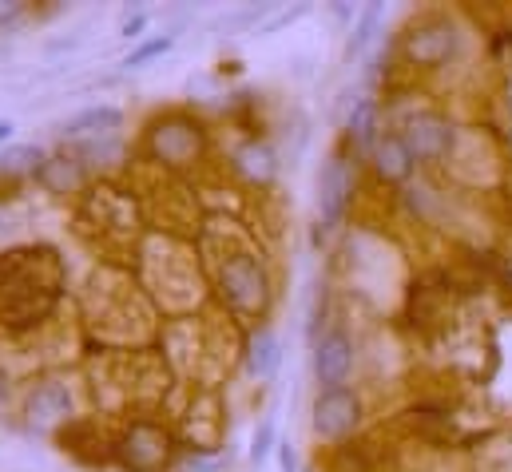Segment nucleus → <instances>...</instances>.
<instances>
[{
	"mask_svg": "<svg viewBox=\"0 0 512 472\" xmlns=\"http://www.w3.org/2000/svg\"><path fill=\"white\" fill-rule=\"evenodd\" d=\"M124 123V112L112 108V104H96V108H84L80 116H72L64 123V135L80 139V135H116Z\"/></svg>",
	"mask_w": 512,
	"mask_h": 472,
	"instance_id": "nucleus-10",
	"label": "nucleus"
},
{
	"mask_svg": "<svg viewBox=\"0 0 512 472\" xmlns=\"http://www.w3.org/2000/svg\"><path fill=\"white\" fill-rule=\"evenodd\" d=\"M278 465H282V472H298V457L290 445H278Z\"/></svg>",
	"mask_w": 512,
	"mask_h": 472,
	"instance_id": "nucleus-20",
	"label": "nucleus"
},
{
	"mask_svg": "<svg viewBox=\"0 0 512 472\" xmlns=\"http://www.w3.org/2000/svg\"><path fill=\"white\" fill-rule=\"evenodd\" d=\"M124 457L135 472H155L167 461V437L155 425H135L124 441Z\"/></svg>",
	"mask_w": 512,
	"mask_h": 472,
	"instance_id": "nucleus-8",
	"label": "nucleus"
},
{
	"mask_svg": "<svg viewBox=\"0 0 512 472\" xmlns=\"http://www.w3.org/2000/svg\"><path fill=\"white\" fill-rule=\"evenodd\" d=\"M235 163H239V171H243L251 183H270V179H274V171H278L274 151H270L266 143H258V139L235 151Z\"/></svg>",
	"mask_w": 512,
	"mask_h": 472,
	"instance_id": "nucleus-14",
	"label": "nucleus"
},
{
	"mask_svg": "<svg viewBox=\"0 0 512 472\" xmlns=\"http://www.w3.org/2000/svg\"><path fill=\"white\" fill-rule=\"evenodd\" d=\"M274 449H278L274 445V417H262V425H258L255 437H251V465H262Z\"/></svg>",
	"mask_w": 512,
	"mask_h": 472,
	"instance_id": "nucleus-17",
	"label": "nucleus"
},
{
	"mask_svg": "<svg viewBox=\"0 0 512 472\" xmlns=\"http://www.w3.org/2000/svg\"><path fill=\"white\" fill-rule=\"evenodd\" d=\"M40 147H12L0 155V171H36Z\"/></svg>",
	"mask_w": 512,
	"mask_h": 472,
	"instance_id": "nucleus-18",
	"label": "nucleus"
},
{
	"mask_svg": "<svg viewBox=\"0 0 512 472\" xmlns=\"http://www.w3.org/2000/svg\"><path fill=\"white\" fill-rule=\"evenodd\" d=\"M453 48H457V32H453V24H441V20H429V24L413 28L409 40H405V56L421 68L445 64L453 56Z\"/></svg>",
	"mask_w": 512,
	"mask_h": 472,
	"instance_id": "nucleus-5",
	"label": "nucleus"
},
{
	"mask_svg": "<svg viewBox=\"0 0 512 472\" xmlns=\"http://www.w3.org/2000/svg\"><path fill=\"white\" fill-rule=\"evenodd\" d=\"M219 282H223V298L239 310V314H258L270 298V278L262 270V262L251 254H235L223 262L219 270Z\"/></svg>",
	"mask_w": 512,
	"mask_h": 472,
	"instance_id": "nucleus-1",
	"label": "nucleus"
},
{
	"mask_svg": "<svg viewBox=\"0 0 512 472\" xmlns=\"http://www.w3.org/2000/svg\"><path fill=\"white\" fill-rule=\"evenodd\" d=\"M8 401V377H4V369H0V405Z\"/></svg>",
	"mask_w": 512,
	"mask_h": 472,
	"instance_id": "nucleus-26",
	"label": "nucleus"
},
{
	"mask_svg": "<svg viewBox=\"0 0 512 472\" xmlns=\"http://www.w3.org/2000/svg\"><path fill=\"white\" fill-rule=\"evenodd\" d=\"M278 365H282V346H278V338H274L270 330L255 334V342L247 346V373H251L255 381H270V377L278 373Z\"/></svg>",
	"mask_w": 512,
	"mask_h": 472,
	"instance_id": "nucleus-12",
	"label": "nucleus"
},
{
	"mask_svg": "<svg viewBox=\"0 0 512 472\" xmlns=\"http://www.w3.org/2000/svg\"><path fill=\"white\" fill-rule=\"evenodd\" d=\"M40 183H44L48 191H56V195L76 191V187L84 183V167H80L76 159H48V163L40 167Z\"/></svg>",
	"mask_w": 512,
	"mask_h": 472,
	"instance_id": "nucleus-15",
	"label": "nucleus"
},
{
	"mask_svg": "<svg viewBox=\"0 0 512 472\" xmlns=\"http://www.w3.org/2000/svg\"><path fill=\"white\" fill-rule=\"evenodd\" d=\"M24 409H28V421L32 425H60L72 413V393L60 381H44V385H36L28 393V405Z\"/></svg>",
	"mask_w": 512,
	"mask_h": 472,
	"instance_id": "nucleus-9",
	"label": "nucleus"
},
{
	"mask_svg": "<svg viewBox=\"0 0 512 472\" xmlns=\"http://www.w3.org/2000/svg\"><path fill=\"white\" fill-rule=\"evenodd\" d=\"M183 472H219V461H203V457H199V461H191Z\"/></svg>",
	"mask_w": 512,
	"mask_h": 472,
	"instance_id": "nucleus-24",
	"label": "nucleus"
},
{
	"mask_svg": "<svg viewBox=\"0 0 512 472\" xmlns=\"http://www.w3.org/2000/svg\"><path fill=\"white\" fill-rule=\"evenodd\" d=\"M151 147L163 163H191L203 147V131L199 123H187V119H167V123H155L151 127Z\"/></svg>",
	"mask_w": 512,
	"mask_h": 472,
	"instance_id": "nucleus-4",
	"label": "nucleus"
},
{
	"mask_svg": "<svg viewBox=\"0 0 512 472\" xmlns=\"http://www.w3.org/2000/svg\"><path fill=\"white\" fill-rule=\"evenodd\" d=\"M362 421V401L354 389H322L314 401V433L322 441H346Z\"/></svg>",
	"mask_w": 512,
	"mask_h": 472,
	"instance_id": "nucleus-2",
	"label": "nucleus"
},
{
	"mask_svg": "<svg viewBox=\"0 0 512 472\" xmlns=\"http://www.w3.org/2000/svg\"><path fill=\"white\" fill-rule=\"evenodd\" d=\"M143 28H147V16H131L128 24H124V36H128V40H135Z\"/></svg>",
	"mask_w": 512,
	"mask_h": 472,
	"instance_id": "nucleus-23",
	"label": "nucleus"
},
{
	"mask_svg": "<svg viewBox=\"0 0 512 472\" xmlns=\"http://www.w3.org/2000/svg\"><path fill=\"white\" fill-rule=\"evenodd\" d=\"M382 4H366L362 8V16H358V24H354V36H350V56H362L366 48H370V40H374V32H378V24H382Z\"/></svg>",
	"mask_w": 512,
	"mask_h": 472,
	"instance_id": "nucleus-16",
	"label": "nucleus"
},
{
	"mask_svg": "<svg viewBox=\"0 0 512 472\" xmlns=\"http://www.w3.org/2000/svg\"><path fill=\"white\" fill-rule=\"evenodd\" d=\"M401 139H405L413 163L417 159H441L449 151V143H453V123L441 116H417L409 119V127H405Z\"/></svg>",
	"mask_w": 512,
	"mask_h": 472,
	"instance_id": "nucleus-7",
	"label": "nucleus"
},
{
	"mask_svg": "<svg viewBox=\"0 0 512 472\" xmlns=\"http://www.w3.org/2000/svg\"><path fill=\"white\" fill-rule=\"evenodd\" d=\"M175 40L171 36H155V40H147V44H139V48H131L128 60H124V68H143L147 60H155V56H163L167 48H171Z\"/></svg>",
	"mask_w": 512,
	"mask_h": 472,
	"instance_id": "nucleus-19",
	"label": "nucleus"
},
{
	"mask_svg": "<svg viewBox=\"0 0 512 472\" xmlns=\"http://www.w3.org/2000/svg\"><path fill=\"white\" fill-rule=\"evenodd\" d=\"M12 139V123L8 119H0V143H8Z\"/></svg>",
	"mask_w": 512,
	"mask_h": 472,
	"instance_id": "nucleus-25",
	"label": "nucleus"
},
{
	"mask_svg": "<svg viewBox=\"0 0 512 472\" xmlns=\"http://www.w3.org/2000/svg\"><path fill=\"white\" fill-rule=\"evenodd\" d=\"M350 195H354V171L342 155H330L322 175H318V219H322V227H338L346 219Z\"/></svg>",
	"mask_w": 512,
	"mask_h": 472,
	"instance_id": "nucleus-3",
	"label": "nucleus"
},
{
	"mask_svg": "<svg viewBox=\"0 0 512 472\" xmlns=\"http://www.w3.org/2000/svg\"><path fill=\"white\" fill-rule=\"evenodd\" d=\"M346 131H350V139H354L358 147H366V151L378 147V104H374L370 96H362V100L350 108Z\"/></svg>",
	"mask_w": 512,
	"mask_h": 472,
	"instance_id": "nucleus-13",
	"label": "nucleus"
},
{
	"mask_svg": "<svg viewBox=\"0 0 512 472\" xmlns=\"http://www.w3.org/2000/svg\"><path fill=\"white\" fill-rule=\"evenodd\" d=\"M306 472H310V469H306Z\"/></svg>",
	"mask_w": 512,
	"mask_h": 472,
	"instance_id": "nucleus-27",
	"label": "nucleus"
},
{
	"mask_svg": "<svg viewBox=\"0 0 512 472\" xmlns=\"http://www.w3.org/2000/svg\"><path fill=\"white\" fill-rule=\"evenodd\" d=\"M302 12H306V8H294V12H278V16H274V20H270V24L262 28V32H274V28H282V24H290V20H298Z\"/></svg>",
	"mask_w": 512,
	"mask_h": 472,
	"instance_id": "nucleus-21",
	"label": "nucleus"
},
{
	"mask_svg": "<svg viewBox=\"0 0 512 472\" xmlns=\"http://www.w3.org/2000/svg\"><path fill=\"white\" fill-rule=\"evenodd\" d=\"M354 369V346L346 334H326L314 346V377L322 389H342Z\"/></svg>",
	"mask_w": 512,
	"mask_h": 472,
	"instance_id": "nucleus-6",
	"label": "nucleus"
},
{
	"mask_svg": "<svg viewBox=\"0 0 512 472\" xmlns=\"http://www.w3.org/2000/svg\"><path fill=\"white\" fill-rule=\"evenodd\" d=\"M20 12H24V4H0V28H4V24H12Z\"/></svg>",
	"mask_w": 512,
	"mask_h": 472,
	"instance_id": "nucleus-22",
	"label": "nucleus"
},
{
	"mask_svg": "<svg viewBox=\"0 0 512 472\" xmlns=\"http://www.w3.org/2000/svg\"><path fill=\"white\" fill-rule=\"evenodd\" d=\"M374 167H378V175L389 179V183H401V179L413 171V155H409V147H405L401 135L378 139V147H374Z\"/></svg>",
	"mask_w": 512,
	"mask_h": 472,
	"instance_id": "nucleus-11",
	"label": "nucleus"
}]
</instances>
